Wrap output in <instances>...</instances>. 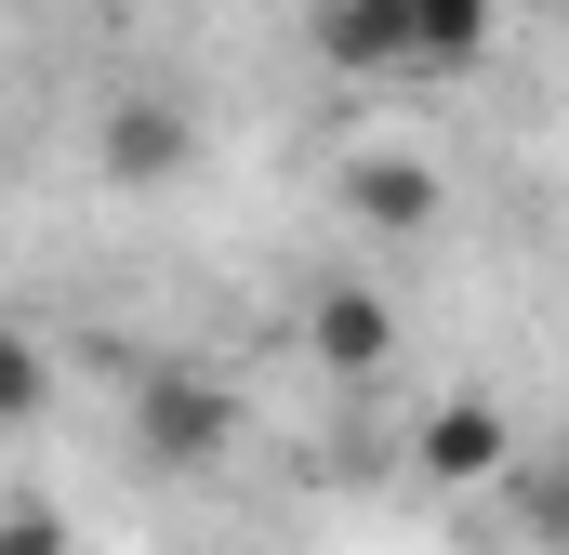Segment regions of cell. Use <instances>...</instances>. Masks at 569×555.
<instances>
[{
	"label": "cell",
	"mask_w": 569,
	"mask_h": 555,
	"mask_svg": "<svg viewBox=\"0 0 569 555\" xmlns=\"http://www.w3.org/2000/svg\"><path fill=\"white\" fill-rule=\"evenodd\" d=\"M93 172H107L120 199L186 185V172H199V107H186V93H120V107L93 120Z\"/></svg>",
	"instance_id": "obj_2"
},
{
	"label": "cell",
	"mask_w": 569,
	"mask_h": 555,
	"mask_svg": "<svg viewBox=\"0 0 569 555\" xmlns=\"http://www.w3.org/2000/svg\"><path fill=\"white\" fill-rule=\"evenodd\" d=\"M305 357L331 384H385L398 371V291L385 278H318L305 291Z\"/></svg>",
	"instance_id": "obj_3"
},
{
	"label": "cell",
	"mask_w": 569,
	"mask_h": 555,
	"mask_svg": "<svg viewBox=\"0 0 569 555\" xmlns=\"http://www.w3.org/2000/svg\"><path fill=\"white\" fill-rule=\"evenodd\" d=\"M503 40V0H398V80H463L490 67Z\"/></svg>",
	"instance_id": "obj_6"
},
{
	"label": "cell",
	"mask_w": 569,
	"mask_h": 555,
	"mask_svg": "<svg viewBox=\"0 0 569 555\" xmlns=\"http://www.w3.org/2000/svg\"><path fill=\"white\" fill-rule=\"evenodd\" d=\"M120 436H133L146 476H212V463L239 450V384H226V371H199V357H159V371H133Z\"/></svg>",
	"instance_id": "obj_1"
},
{
	"label": "cell",
	"mask_w": 569,
	"mask_h": 555,
	"mask_svg": "<svg viewBox=\"0 0 569 555\" xmlns=\"http://www.w3.org/2000/svg\"><path fill=\"white\" fill-rule=\"evenodd\" d=\"M331 199H345L358 239H425L437 225V159L425 145H358V159L331 172Z\"/></svg>",
	"instance_id": "obj_5"
},
{
	"label": "cell",
	"mask_w": 569,
	"mask_h": 555,
	"mask_svg": "<svg viewBox=\"0 0 569 555\" xmlns=\"http://www.w3.org/2000/svg\"><path fill=\"white\" fill-rule=\"evenodd\" d=\"M0 555H80V529H67V503L13 490V503H0Z\"/></svg>",
	"instance_id": "obj_9"
},
{
	"label": "cell",
	"mask_w": 569,
	"mask_h": 555,
	"mask_svg": "<svg viewBox=\"0 0 569 555\" xmlns=\"http://www.w3.org/2000/svg\"><path fill=\"white\" fill-rule=\"evenodd\" d=\"M318 67L398 80V0H318Z\"/></svg>",
	"instance_id": "obj_7"
},
{
	"label": "cell",
	"mask_w": 569,
	"mask_h": 555,
	"mask_svg": "<svg viewBox=\"0 0 569 555\" xmlns=\"http://www.w3.org/2000/svg\"><path fill=\"white\" fill-rule=\"evenodd\" d=\"M40 411H53V344L40 331H0V436H27Z\"/></svg>",
	"instance_id": "obj_8"
},
{
	"label": "cell",
	"mask_w": 569,
	"mask_h": 555,
	"mask_svg": "<svg viewBox=\"0 0 569 555\" xmlns=\"http://www.w3.org/2000/svg\"><path fill=\"white\" fill-rule=\"evenodd\" d=\"M411 476L425 490H503L517 476V411L503 397H437L411 423Z\"/></svg>",
	"instance_id": "obj_4"
}]
</instances>
